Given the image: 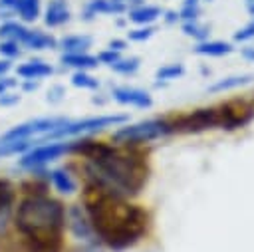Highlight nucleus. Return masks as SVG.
Masks as SVG:
<instances>
[{
    "instance_id": "f257e3e1",
    "label": "nucleus",
    "mask_w": 254,
    "mask_h": 252,
    "mask_svg": "<svg viewBox=\"0 0 254 252\" xmlns=\"http://www.w3.org/2000/svg\"><path fill=\"white\" fill-rule=\"evenodd\" d=\"M71 153L85 159L83 171L89 187L129 198L147 185L149 163L135 145H111L79 137L71 141Z\"/></svg>"
},
{
    "instance_id": "f03ea898",
    "label": "nucleus",
    "mask_w": 254,
    "mask_h": 252,
    "mask_svg": "<svg viewBox=\"0 0 254 252\" xmlns=\"http://www.w3.org/2000/svg\"><path fill=\"white\" fill-rule=\"evenodd\" d=\"M83 208L97 242L105 244L113 252H123L135 246L147 234V210L129 202L127 196L87 185L83 192Z\"/></svg>"
},
{
    "instance_id": "7ed1b4c3",
    "label": "nucleus",
    "mask_w": 254,
    "mask_h": 252,
    "mask_svg": "<svg viewBox=\"0 0 254 252\" xmlns=\"http://www.w3.org/2000/svg\"><path fill=\"white\" fill-rule=\"evenodd\" d=\"M67 208L48 192L24 194L12 210V222L24 252H62Z\"/></svg>"
},
{
    "instance_id": "20e7f679",
    "label": "nucleus",
    "mask_w": 254,
    "mask_h": 252,
    "mask_svg": "<svg viewBox=\"0 0 254 252\" xmlns=\"http://www.w3.org/2000/svg\"><path fill=\"white\" fill-rule=\"evenodd\" d=\"M254 117V109L244 101L224 103L218 107H202L190 113H185L171 121L173 133H200L206 129H238L250 123Z\"/></svg>"
},
{
    "instance_id": "39448f33",
    "label": "nucleus",
    "mask_w": 254,
    "mask_h": 252,
    "mask_svg": "<svg viewBox=\"0 0 254 252\" xmlns=\"http://www.w3.org/2000/svg\"><path fill=\"white\" fill-rule=\"evenodd\" d=\"M127 121V115L123 113H113V115H93V117H83V119H75V121H67L62 127H58L54 133H50L48 137L40 139V141H56V139H75V137H87L93 135L97 131H103L107 127H117L123 125ZM36 141V143H40Z\"/></svg>"
},
{
    "instance_id": "423d86ee",
    "label": "nucleus",
    "mask_w": 254,
    "mask_h": 252,
    "mask_svg": "<svg viewBox=\"0 0 254 252\" xmlns=\"http://www.w3.org/2000/svg\"><path fill=\"white\" fill-rule=\"evenodd\" d=\"M0 40H14L24 50H30V52H44V50L58 48V40L52 34H48L44 30L30 28L28 24H24L20 20L0 22Z\"/></svg>"
},
{
    "instance_id": "0eeeda50",
    "label": "nucleus",
    "mask_w": 254,
    "mask_h": 252,
    "mask_svg": "<svg viewBox=\"0 0 254 252\" xmlns=\"http://www.w3.org/2000/svg\"><path fill=\"white\" fill-rule=\"evenodd\" d=\"M71 153V139H56V141H40L24 151L18 159V167L32 173L44 171L50 163L58 161L60 157Z\"/></svg>"
},
{
    "instance_id": "6e6552de",
    "label": "nucleus",
    "mask_w": 254,
    "mask_h": 252,
    "mask_svg": "<svg viewBox=\"0 0 254 252\" xmlns=\"http://www.w3.org/2000/svg\"><path fill=\"white\" fill-rule=\"evenodd\" d=\"M169 133H173L169 119H145V121L127 123V125L117 127L113 131V141L125 143V145H139V143L161 139Z\"/></svg>"
},
{
    "instance_id": "1a4fd4ad",
    "label": "nucleus",
    "mask_w": 254,
    "mask_h": 252,
    "mask_svg": "<svg viewBox=\"0 0 254 252\" xmlns=\"http://www.w3.org/2000/svg\"><path fill=\"white\" fill-rule=\"evenodd\" d=\"M67 121H69L67 117H60V115L28 119V121H22V123L10 127L8 131H4V133L0 135V141H20V139L40 141V139L48 137L50 133H54L58 127H62V125L67 123Z\"/></svg>"
},
{
    "instance_id": "9d476101",
    "label": "nucleus",
    "mask_w": 254,
    "mask_h": 252,
    "mask_svg": "<svg viewBox=\"0 0 254 252\" xmlns=\"http://www.w3.org/2000/svg\"><path fill=\"white\" fill-rule=\"evenodd\" d=\"M42 16V0H0V20L36 22Z\"/></svg>"
},
{
    "instance_id": "9b49d317",
    "label": "nucleus",
    "mask_w": 254,
    "mask_h": 252,
    "mask_svg": "<svg viewBox=\"0 0 254 252\" xmlns=\"http://www.w3.org/2000/svg\"><path fill=\"white\" fill-rule=\"evenodd\" d=\"M111 97L121 105H129L137 109H149L153 105L151 93L141 87H133V85H115L111 89Z\"/></svg>"
},
{
    "instance_id": "f8f14e48",
    "label": "nucleus",
    "mask_w": 254,
    "mask_h": 252,
    "mask_svg": "<svg viewBox=\"0 0 254 252\" xmlns=\"http://www.w3.org/2000/svg\"><path fill=\"white\" fill-rule=\"evenodd\" d=\"M65 222L67 226L71 228V232L79 238V240H85V242H97L95 234H93V228H91V222L87 218V212L83 206L79 204H73L67 208V214H65Z\"/></svg>"
},
{
    "instance_id": "ddd939ff",
    "label": "nucleus",
    "mask_w": 254,
    "mask_h": 252,
    "mask_svg": "<svg viewBox=\"0 0 254 252\" xmlns=\"http://www.w3.org/2000/svg\"><path fill=\"white\" fill-rule=\"evenodd\" d=\"M42 16L48 28H60L71 20V10H69L67 0H48Z\"/></svg>"
},
{
    "instance_id": "4468645a",
    "label": "nucleus",
    "mask_w": 254,
    "mask_h": 252,
    "mask_svg": "<svg viewBox=\"0 0 254 252\" xmlns=\"http://www.w3.org/2000/svg\"><path fill=\"white\" fill-rule=\"evenodd\" d=\"M54 73V67L46 62V60H40V58H32V60H26L24 63H20L16 67V75L22 77V79H44V77H50Z\"/></svg>"
},
{
    "instance_id": "2eb2a0df",
    "label": "nucleus",
    "mask_w": 254,
    "mask_h": 252,
    "mask_svg": "<svg viewBox=\"0 0 254 252\" xmlns=\"http://www.w3.org/2000/svg\"><path fill=\"white\" fill-rule=\"evenodd\" d=\"M16 198V189L8 179L0 177V234L4 232L8 220L12 218V204Z\"/></svg>"
},
{
    "instance_id": "dca6fc26",
    "label": "nucleus",
    "mask_w": 254,
    "mask_h": 252,
    "mask_svg": "<svg viewBox=\"0 0 254 252\" xmlns=\"http://www.w3.org/2000/svg\"><path fill=\"white\" fill-rule=\"evenodd\" d=\"M127 8L117 0H89L83 8V20H93L101 14H123Z\"/></svg>"
},
{
    "instance_id": "f3484780",
    "label": "nucleus",
    "mask_w": 254,
    "mask_h": 252,
    "mask_svg": "<svg viewBox=\"0 0 254 252\" xmlns=\"http://www.w3.org/2000/svg\"><path fill=\"white\" fill-rule=\"evenodd\" d=\"M60 63L64 67H71L75 71H89L99 65L97 56H91L89 52H79V54H62Z\"/></svg>"
},
{
    "instance_id": "a211bd4d",
    "label": "nucleus",
    "mask_w": 254,
    "mask_h": 252,
    "mask_svg": "<svg viewBox=\"0 0 254 252\" xmlns=\"http://www.w3.org/2000/svg\"><path fill=\"white\" fill-rule=\"evenodd\" d=\"M93 44V38L89 34H69L64 36L62 40H58V48L62 50V54H79V52H87Z\"/></svg>"
},
{
    "instance_id": "6ab92c4d",
    "label": "nucleus",
    "mask_w": 254,
    "mask_h": 252,
    "mask_svg": "<svg viewBox=\"0 0 254 252\" xmlns=\"http://www.w3.org/2000/svg\"><path fill=\"white\" fill-rule=\"evenodd\" d=\"M127 12H129L127 18L133 24H137V26H151L163 14L161 8L159 6H153V4H137V6L129 8Z\"/></svg>"
},
{
    "instance_id": "aec40b11",
    "label": "nucleus",
    "mask_w": 254,
    "mask_h": 252,
    "mask_svg": "<svg viewBox=\"0 0 254 252\" xmlns=\"http://www.w3.org/2000/svg\"><path fill=\"white\" fill-rule=\"evenodd\" d=\"M48 179H50L52 187H54L58 192H62V194H71V192H75V189H77V183L73 181V177L69 175L67 169H62V167L52 169V171L48 173Z\"/></svg>"
},
{
    "instance_id": "412c9836",
    "label": "nucleus",
    "mask_w": 254,
    "mask_h": 252,
    "mask_svg": "<svg viewBox=\"0 0 254 252\" xmlns=\"http://www.w3.org/2000/svg\"><path fill=\"white\" fill-rule=\"evenodd\" d=\"M230 52H232V46L228 42H220V40H204L194 46V54L206 56V58H220Z\"/></svg>"
},
{
    "instance_id": "4be33fe9",
    "label": "nucleus",
    "mask_w": 254,
    "mask_h": 252,
    "mask_svg": "<svg viewBox=\"0 0 254 252\" xmlns=\"http://www.w3.org/2000/svg\"><path fill=\"white\" fill-rule=\"evenodd\" d=\"M254 77L252 75H234V77H226V79H220L216 81L214 85L208 87V91H228V89H234V87H240V85H246L248 81H252Z\"/></svg>"
},
{
    "instance_id": "5701e85b",
    "label": "nucleus",
    "mask_w": 254,
    "mask_h": 252,
    "mask_svg": "<svg viewBox=\"0 0 254 252\" xmlns=\"http://www.w3.org/2000/svg\"><path fill=\"white\" fill-rule=\"evenodd\" d=\"M139 58H135V56H131V58H119L117 62H113L109 67L115 71V73H119V75H133L137 69H139Z\"/></svg>"
},
{
    "instance_id": "b1692460",
    "label": "nucleus",
    "mask_w": 254,
    "mask_h": 252,
    "mask_svg": "<svg viewBox=\"0 0 254 252\" xmlns=\"http://www.w3.org/2000/svg\"><path fill=\"white\" fill-rule=\"evenodd\" d=\"M71 85H75L79 89H97L99 87V79L93 77L89 71H73Z\"/></svg>"
},
{
    "instance_id": "393cba45",
    "label": "nucleus",
    "mask_w": 254,
    "mask_h": 252,
    "mask_svg": "<svg viewBox=\"0 0 254 252\" xmlns=\"http://www.w3.org/2000/svg\"><path fill=\"white\" fill-rule=\"evenodd\" d=\"M22 52H24V48L18 42H14V40H0V58H6V60L12 62V60L20 58Z\"/></svg>"
},
{
    "instance_id": "a878e982",
    "label": "nucleus",
    "mask_w": 254,
    "mask_h": 252,
    "mask_svg": "<svg viewBox=\"0 0 254 252\" xmlns=\"http://www.w3.org/2000/svg\"><path fill=\"white\" fill-rule=\"evenodd\" d=\"M183 73H185V67L181 63H167V65L159 67L155 75H157V79H177Z\"/></svg>"
},
{
    "instance_id": "bb28decb",
    "label": "nucleus",
    "mask_w": 254,
    "mask_h": 252,
    "mask_svg": "<svg viewBox=\"0 0 254 252\" xmlns=\"http://www.w3.org/2000/svg\"><path fill=\"white\" fill-rule=\"evenodd\" d=\"M183 32H185L187 36H192V38L200 40V42H204L206 36H208V28H206V26H200L196 20L185 22V24H183Z\"/></svg>"
},
{
    "instance_id": "cd10ccee",
    "label": "nucleus",
    "mask_w": 254,
    "mask_h": 252,
    "mask_svg": "<svg viewBox=\"0 0 254 252\" xmlns=\"http://www.w3.org/2000/svg\"><path fill=\"white\" fill-rule=\"evenodd\" d=\"M153 34H155V26H139V28H135V30H129V32H127V38H129L131 42H145V40H149Z\"/></svg>"
},
{
    "instance_id": "c85d7f7f",
    "label": "nucleus",
    "mask_w": 254,
    "mask_h": 252,
    "mask_svg": "<svg viewBox=\"0 0 254 252\" xmlns=\"http://www.w3.org/2000/svg\"><path fill=\"white\" fill-rule=\"evenodd\" d=\"M121 58V52H115V50H101L99 54H97V62L99 63H105V65H111L113 62H117Z\"/></svg>"
},
{
    "instance_id": "c756f323",
    "label": "nucleus",
    "mask_w": 254,
    "mask_h": 252,
    "mask_svg": "<svg viewBox=\"0 0 254 252\" xmlns=\"http://www.w3.org/2000/svg\"><path fill=\"white\" fill-rule=\"evenodd\" d=\"M254 38V18H252V22H248L244 28H240L236 34H234V40L236 42H248V40H252Z\"/></svg>"
},
{
    "instance_id": "7c9ffc66",
    "label": "nucleus",
    "mask_w": 254,
    "mask_h": 252,
    "mask_svg": "<svg viewBox=\"0 0 254 252\" xmlns=\"http://www.w3.org/2000/svg\"><path fill=\"white\" fill-rule=\"evenodd\" d=\"M20 101V93H16V91H4V93H0V105L2 107H12V105H16Z\"/></svg>"
},
{
    "instance_id": "2f4dec72",
    "label": "nucleus",
    "mask_w": 254,
    "mask_h": 252,
    "mask_svg": "<svg viewBox=\"0 0 254 252\" xmlns=\"http://www.w3.org/2000/svg\"><path fill=\"white\" fill-rule=\"evenodd\" d=\"M198 6L194 4V6H183V10L179 12V18H183L185 22H192V20H196L198 18Z\"/></svg>"
},
{
    "instance_id": "473e14b6",
    "label": "nucleus",
    "mask_w": 254,
    "mask_h": 252,
    "mask_svg": "<svg viewBox=\"0 0 254 252\" xmlns=\"http://www.w3.org/2000/svg\"><path fill=\"white\" fill-rule=\"evenodd\" d=\"M18 85V79L16 77H10V75H0V93L4 91H10Z\"/></svg>"
},
{
    "instance_id": "72a5a7b5",
    "label": "nucleus",
    "mask_w": 254,
    "mask_h": 252,
    "mask_svg": "<svg viewBox=\"0 0 254 252\" xmlns=\"http://www.w3.org/2000/svg\"><path fill=\"white\" fill-rule=\"evenodd\" d=\"M107 48H109V50H115V52H123V50L127 48V42H125V40H117V38H115V40H111V42L107 44Z\"/></svg>"
},
{
    "instance_id": "f704fd0d",
    "label": "nucleus",
    "mask_w": 254,
    "mask_h": 252,
    "mask_svg": "<svg viewBox=\"0 0 254 252\" xmlns=\"http://www.w3.org/2000/svg\"><path fill=\"white\" fill-rule=\"evenodd\" d=\"M10 69H12V62L6 58H0V75H8Z\"/></svg>"
},
{
    "instance_id": "c9c22d12",
    "label": "nucleus",
    "mask_w": 254,
    "mask_h": 252,
    "mask_svg": "<svg viewBox=\"0 0 254 252\" xmlns=\"http://www.w3.org/2000/svg\"><path fill=\"white\" fill-rule=\"evenodd\" d=\"M117 2H121L127 10H129V8H133V6H137V4H143V0H117Z\"/></svg>"
},
{
    "instance_id": "e433bc0d",
    "label": "nucleus",
    "mask_w": 254,
    "mask_h": 252,
    "mask_svg": "<svg viewBox=\"0 0 254 252\" xmlns=\"http://www.w3.org/2000/svg\"><path fill=\"white\" fill-rule=\"evenodd\" d=\"M242 56H244L246 60H254V48H244V50H242Z\"/></svg>"
},
{
    "instance_id": "4c0bfd02",
    "label": "nucleus",
    "mask_w": 254,
    "mask_h": 252,
    "mask_svg": "<svg viewBox=\"0 0 254 252\" xmlns=\"http://www.w3.org/2000/svg\"><path fill=\"white\" fill-rule=\"evenodd\" d=\"M165 20H167V22H177V20H179V14H177V12H167Z\"/></svg>"
},
{
    "instance_id": "58836bf2",
    "label": "nucleus",
    "mask_w": 254,
    "mask_h": 252,
    "mask_svg": "<svg viewBox=\"0 0 254 252\" xmlns=\"http://www.w3.org/2000/svg\"><path fill=\"white\" fill-rule=\"evenodd\" d=\"M248 12L254 16V0H252V2H248Z\"/></svg>"
}]
</instances>
